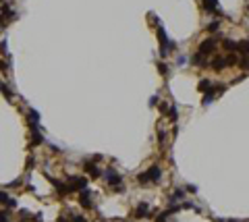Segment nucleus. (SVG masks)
<instances>
[{
    "label": "nucleus",
    "instance_id": "7",
    "mask_svg": "<svg viewBox=\"0 0 249 222\" xmlns=\"http://www.w3.org/2000/svg\"><path fill=\"white\" fill-rule=\"evenodd\" d=\"M79 203H81L83 208H92V195H89V191L87 189H83L81 195H79Z\"/></svg>",
    "mask_w": 249,
    "mask_h": 222
},
{
    "label": "nucleus",
    "instance_id": "11",
    "mask_svg": "<svg viewBox=\"0 0 249 222\" xmlns=\"http://www.w3.org/2000/svg\"><path fill=\"white\" fill-rule=\"evenodd\" d=\"M199 92H214V83L210 79H202L199 81Z\"/></svg>",
    "mask_w": 249,
    "mask_h": 222
},
{
    "label": "nucleus",
    "instance_id": "2",
    "mask_svg": "<svg viewBox=\"0 0 249 222\" xmlns=\"http://www.w3.org/2000/svg\"><path fill=\"white\" fill-rule=\"evenodd\" d=\"M158 40H160V54H162V56H168V54H170V50H175V48H177L175 42H168L164 29H158Z\"/></svg>",
    "mask_w": 249,
    "mask_h": 222
},
{
    "label": "nucleus",
    "instance_id": "24",
    "mask_svg": "<svg viewBox=\"0 0 249 222\" xmlns=\"http://www.w3.org/2000/svg\"><path fill=\"white\" fill-rule=\"evenodd\" d=\"M218 27H220L218 23H210L208 25V31H218Z\"/></svg>",
    "mask_w": 249,
    "mask_h": 222
},
{
    "label": "nucleus",
    "instance_id": "14",
    "mask_svg": "<svg viewBox=\"0 0 249 222\" xmlns=\"http://www.w3.org/2000/svg\"><path fill=\"white\" fill-rule=\"evenodd\" d=\"M222 46L226 48V52H237V42H230V40H224Z\"/></svg>",
    "mask_w": 249,
    "mask_h": 222
},
{
    "label": "nucleus",
    "instance_id": "6",
    "mask_svg": "<svg viewBox=\"0 0 249 222\" xmlns=\"http://www.w3.org/2000/svg\"><path fill=\"white\" fill-rule=\"evenodd\" d=\"M0 203L2 206H6V208H15L17 206V199L11 197L9 193H4V191H0Z\"/></svg>",
    "mask_w": 249,
    "mask_h": 222
},
{
    "label": "nucleus",
    "instance_id": "3",
    "mask_svg": "<svg viewBox=\"0 0 249 222\" xmlns=\"http://www.w3.org/2000/svg\"><path fill=\"white\" fill-rule=\"evenodd\" d=\"M69 187H71V191H83V189H87V179L73 176L71 181H69Z\"/></svg>",
    "mask_w": 249,
    "mask_h": 222
},
{
    "label": "nucleus",
    "instance_id": "20",
    "mask_svg": "<svg viewBox=\"0 0 249 222\" xmlns=\"http://www.w3.org/2000/svg\"><path fill=\"white\" fill-rule=\"evenodd\" d=\"M158 69H160V73H162V75H168V67H166L164 62H158Z\"/></svg>",
    "mask_w": 249,
    "mask_h": 222
},
{
    "label": "nucleus",
    "instance_id": "1",
    "mask_svg": "<svg viewBox=\"0 0 249 222\" xmlns=\"http://www.w3.org/2000/svg\"><path fill=\"white\" fill-rule=\"evenodd\" d=\"M162 175V170H160V166H150L145 172L137 176V181H139V185H150V183H156L158 179Z\"/></svg>",
    "mask_w": 249,
    "mask_h": 222
},
{
    "label": "nucleus",
    "instance_id": "9",
    "mask_svg": "<svg viewBox=\"0 0 249 222\" xmlns=\"http://www.w3.org/2000/svg\"><path fill=\"white\" fill-rule=\"evenodd\" d=\"M210 67H212L214 71H222L224 67H228V64H226V58H224V56H218V58H214L212 62H210Z\"/></svg>",
    "mask_w": 249,
    "mask_h": 222
},
{
    "label": "nucleus",
    "instance_id": "23",
    "mask_svg": "<svg viewBox=\"0 0 249 222\" xmlns=\"http://www.w3.org/2000/svg\"><path fill=\"white\" fill-rule=\"evenodd\" d=\"M0 222H9V212H0Z\"/></svg>",
    "mask_w": 249,
    "mask_h": 222
},
{
    "label": "nucleus",
    "instance_id": "19",
    "mask_svg": "<svg viewBox=\"0 0 249 222\" xmlns=\"http://www.w3.org/2000/svg\"><path fill=\"white\" fill-rule=\"evenodd\" d=\"M183 195H185V193H183V191L178 189V191H175V193L170 195V201H178V199H183Z\"/></svg>",
    "mask_w": 249,
    "mask_h": 222
},
{
    "label": "nucleus",
    "instance_id": "16",
    "mask_svg": "<svg viewBox=\"0 0 249 222\" xmlns=\"http://www.w3.org/2000/svg\"><path fill=\"white\" fill-rule=\"evenodd\" d=\"M239 67L243 71H249V56H241V60H239Z\"/></svg>",
    "mask_w": 249,
    "mask_h": 222
},
{
    "label": "nucleus",
    "instance_id": "26",
    "mask_svg": "<svg viewBox=\"0 0 249 222\" xmlns=\"http://www.w3.org/2000/svg\"><path fill=\"white\" fill-rule=\"evenodd\" d=\"M6 69H9V67H6V64H4V62L0 60V71H4V73H6Z\"/></svg>",
    "mask_w": 249,
    "mask_h": 222
},
{
    "label": "nucleus",
    "instance_id": "17",
    "mask_svg": "<svg viewBox=\"0 0 249 222\" xmlns=\"http://www.w3.org/2000/svg\"><path fill=\"white\" fill-rule=\"evenodd\" d=\"M0 92H2V94L6 95L9 100H11V98H12V92H11V89H9V87H6V85H4V81H0Z\"/></svg>",
    "mask_w": 249,
    "mask_h": 222
},
{
    "label": "nucleus",
    "instance_id": "22",
    "mask_svg": "<svg viewBox=\"0 0 249 222\" xmlns=\"http://www.w3.org/2000/svg\"><path fill=\"white\" fill-rule=\"evenodd\" d=\"M168 216H170V214H168V212H164V214H160V216L156 218V222H166V218H168Z\"/></svg>",
    "mask_w": 249,
    "mask_h": 222
},
{
    "label": "nucleus",
    "instance_id": "21",
    "mask_svg": "<svg viewBox=\"0 0 249 222\" xmlns=\"http://www.w3.org/2000/svg\"><path fill=\"white\" fill-rule=\"evenodd\" d=\"M21 220H31V214L27 210H21Z\"/></svg>",
    "mask_w": 249,
    "mask_h": 222
},
{
    "label": "nucleus",
    "instance_id": "25",
    "mask_svg": "<svg viewBox=\"0 0 249 222\" xmlns=\"http://www.w3.org/2000/svg\"><path fill=\"white\" fill-rule=\"evenodd\" d=\"M71 222H85V218H83V216H73Z\"/></svg>",
    "mask_w": 249,
    "mask_h": 222
},
{
    "label": "nucleus",
    "instance_id": "5",
    "mask_svg": "<svg viewBox=\"0 0 249 222\" xmlns=\"http://www.w3.org/2000/svg\"><path fill=\"white\" fill-rule=\"evenodd\" d=\"M214 50H216V42L214 40H206V42L199 44V54H203V56H210Z\"/></svg>",
    "mask_w": 249,
    "mask_h": 222
},
{
    "label": "nucleus",
    "instance_id": "10",
    "mask_svg": "<svg viewBox=\"0 0 249 222\" xmlns=\"http://www.w3.org/2000/svg\"><path fill=\"white\" fill-rule=\"evenodd\" d=\"M147 214H150L147 203H139V206H137V210H135V218H147Z\"/></svg>",
    "mask_w": 249,
    "mask_h": 222
},
{
    "label": "nucleus",
    "instance_id": "8",
    "mask_svg": "<svg viewBox=\"0 0 249 222\" xmlns=\"http://www.w3.org/2000/svg\"><path fill=\"white\" fill-rule=\"evenodd\" d=\"M85 172L92 176V179H98V176L102 175V172H100V168H98L94 162H87V164H85Z\"/></svg>",
    "mask_w": 249,
    "mask_h": 222
},
{
    "label": "nucleus",
    "instance_id": "18",
    "mask_svg": "<svg viewBox=\"0 0 249 222\" xmlns=\"http://www.w3.org/2000/svg\"><path fill=\"white\" fill-rule=\"evenodd\" d=\"M212 102H214V92H208V94L203 95V106L212 104Z\"/></svg>",
    "mask_w": 249,
    "mask_h": 222
},
{
    "label": "nucleus",
    "instance_id": "15",
    "mask_svg": "<svg viewBox=\"0 0 249 222\" xmlns=\"http://www.w3.org/2000/svg\"><path fill=\"white\" fill-rule=\"evenodd\" d=\"M168 118H170L172 123H175V120L178 118V110H177V106H170V110H168Z\"/></svg>",
    "mask_w": 249,
    "mask_h": 222
},
{
    "label": "nucleus",
    "instance_id": "12",
    "mask_svg": "<svg viewBox=\"0 0 249 222\" xmlns=\"http://www.w3.org/2000/svg\"><path fill=\"white\" fill-rule=\"evenodd\" d=\"M237 52H241L243 56L249 54V40H243V42H237Z\"/></svg>",
    "mask_w": 249,
    "mask_h": 222
},
{
    "label": "nucleus",
    "instance_id": "13",
    "mask_svg": "<svg viewBox=\"0 0 249 222\" xmlns=\"http://www.w3.org/2000/svg\"><path fill=\"white\" fill-rule=\"evenodd\" d=\"M203 6H206V11L212 12L218 9V0H203Z\"/></svg>",
    "mask_w": 249,
    "mask_h": 222
},
{
    "label": "nucleus",
    "instance_id": "4",
    "mask_svg": "<svg viewBox=\"0 0 249 222\" xmlns=\"http://www.w3.org/2000/svg\"><path fill=\"white\" fill-rule=\"evenodd\" d=\"M104 179L108 181V185H112V187H116L120 181H123V176H120L119 172L114 170V168H108L106 172H104Z\"/></svg>",
    "mask_w": 249,
    "mask_h": 222
}]
</instances>
